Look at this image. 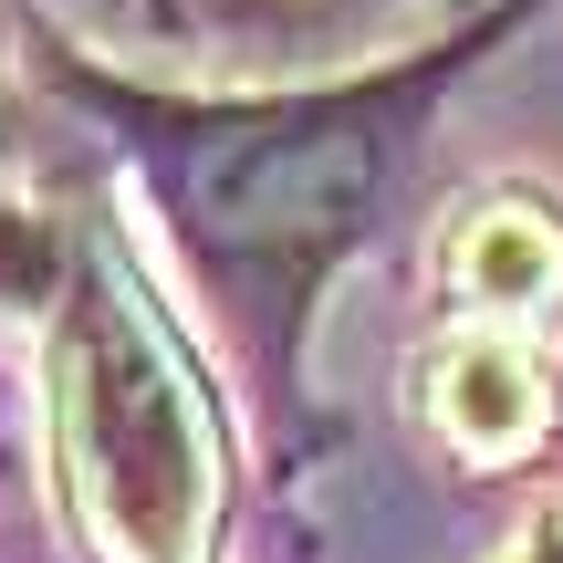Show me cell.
<instances>
[{"label": "cell", "instance_id": "1", "mask_svg": "<svg viewBox=\"0 0 563 563\" xmlns=\"http://www.w3.org/2000/svg\"><path fill=\"white\" fill-rule=\"evenodd\" d=\"M511 21H522V0H490L470 32L418 42L407 63H376L344 84H292V95H146V84H115L74 53H53V74L146 167L209 313L262 376V397H292L323 282L386 230L439 95Z\"/></svg>", "mask_w": 563, "mask_h": 563}, {"label": "cell", "instance_id": "2", "mask_svg": "<svg viewBox=\"0 0 563 563\" xmlns=\"http://www.w3.org/2000/svg\"><path fill=\"white\" fill-rule=\"evenodd\" d=\"M53 418H63V490L104 563H209L220 511V439L178 334L125 282L104 220L74 230L53 323Z\"/></svg>", "mask_w": 563, "mask_h": 563}, {"label": "cell", "instance_id": "3", "mask_svg": "<svg viewBox=\"0 0 563 563\" xmlns=\"http://www.w3.org/2000/svg\"><path fill=\"white\" fill-rule=\"evenodd\" d=\"M386 11H407V0H178L188 32L241 42V53H323V42H355Z\"/></svg>", "mask_w": 563, "mask_h": 563}, {"label": "cell", "instance_id": "4", "mask_svg": "<svg viewBox=\"0 0 563 563\" xmlns=\"http://www.w3.org/2000/svg\"><path fill=\"white\" fill-rule=\"evenodd\" d=\"M563 282V241L543 230V209H490L470 230V292L501 302V313H532V292Z\"/></svg>", "mask_w": 563, "mask_h": 563}, {"label": "cell", "instance_id": "5", "mask_svg": "<svg viewBox=\"0 0 563 563\" xmlns=\"http://www.w3.org/2000/svg\"><path fill=\"white\" fill-rule=\"evenodd\" d=\"M501 386H532V365L522 355H501V344H481V355H460V428H470V449H511V439H532L543 428V397H501Z\"/></svg>", "mask_w": 563, "mask_h": 563}, {"label": "cell", "instance_id": "6", "mask_svg": "<svg viewBox=\"0 0 563 563\" xmlns=\"http://www.w3.org/2000/svg\"><path fill=\"white\" fill-rule=\"evenodd\" d=\"M511 563H563V511H553V522H532L522 543H511Z\"/></svg>", "mask_w": 563, "mask_h": 563}]
</instances>
